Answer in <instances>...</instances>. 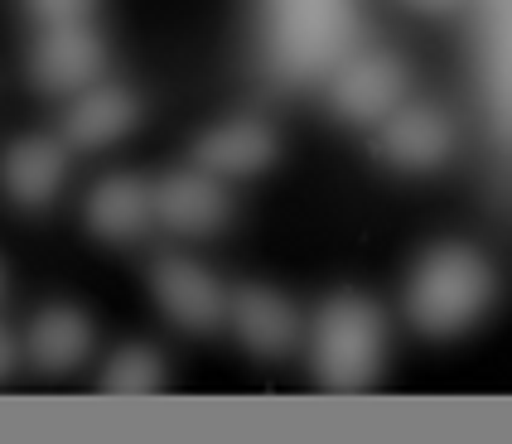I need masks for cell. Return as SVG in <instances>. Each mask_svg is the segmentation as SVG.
Masks as SVG:
<instances>
[{"label": "cell", "instance_id": "cell-1", "mask_svg": "<svg viewBox=\"0 0 512 444\" xmlns=\"http://www.w3.org/2000/svg\"><path fill=\"white\" fill-rule=\"evenodd\" d=\"M493 266L474 247H435L416 266L406 314L426 338H455L493 305Z\"/></svg>", "mask_w": 512, "mask_h": 444}, {"label": "cell", "instance_id": "cell-2", "mask_svg": "<svg viewBox=\"0 0 512 444\" xmlns=\"http://www.w3.org/2000/svg\"><path fill=\"white\" fill-rule=\"evenodd\" d=\"M382 353H387V324H382L377 305L358 300V295H339L324 305L319 324H314V367L329 387H368L382 367Z\"/></svg>", "mask_w": 512, "mask_h": 444}, {"label": "cell", "instance_id": "cell-3", "mask_svg": "<svg viewBox=\"0 0 512 444\" xmlns=\"http://www.w3.org/2000/svg\"><path fill=\"white\" fill-rule=\"evenodd\" d=\"M377 150L397 169H435L455 150V121L430 102H397L377 121Z\"/></svg>", "mask_w": 512, "mask_h": 444}, {"label": "cell", "instance_id": "cell-4", "mask_svg": "<svg viewBox=\"0 0 512 444\" xmlns=\"http://www.w3.org/2000/svg\"><path fill=\"white\" fill-rule=\"evenodd\" d=\"M406 97V68L397 54H358L334 73V107L339 116L372 126Z\"/></svg>", "mask_w": 512, "mask_h": 444}, {"label": "cell", "instance_id": "cell-5", "mask_svg": "<svg viewBox=\"0 0 512 444\" xmlns=\"http://www.w3.org/2000/svg\"><path fill=\"white\" fill-rule=\"evenodd\" d=\"M155 290H160L165 309L179 324H189V329H208L223 314V290L213 285L208 271L189 266V261H165L155 271Z\"/></svg>", "mask_w": 512, "mask_h": 444}, {"label": "cell", "instance_id": "cell-6", "mask_svg": "<svg viewBox=\"0 0 512 444\" xmlns=\"http://www.w3.org/2000/svg\"><path fill=\"white\" fill-rule=\"evenodd\" d=\"M97 58H102V44L73 20V25H54V34L39 44L34 73H39V83L44 87L63 92V87L87 83V78L97 73Z\"/></svg>", "mask_w": 512, "mask_h": 444}, {"label": "cell", "instance_id": "cell-7", "mask_svg": "<svg viewBox=\"0 0 512 444\" xmlns=\"http://www.w3.org/2000/svg\"><path fill=\"white\" fill-rule=\"evenodd\" d=\"M160 218L170 222V227H179V232H208V227H218L223 222V194H218V184L208 179V174H179V179H170L165 189H160V198L150 203Z\"/></svg>", "mask_w": 512, "mask_h": 444}, {"label": "cell", "instance_id": "cell-8", "mask_svg": "<svg viewBox=\"0 0 512 444\" xmlns=\"http://www.w3.org/2000/svg\"><path fill=\"white\" fill-rule=\"evenodd\" d=\"M232 319H237L242 338H247L252 348H261V353H285V348L295 343V314H290L285 300L266 295V290H247V295H237Z\"/></svg>", "mask_w": 512, "mask_h": 444}, {"label": "cell", "instance_id": "cell-9", "mask_svg": "<svg viewBox=\"0 0 512 444\" xmlns=\"http://www.w3.org/2000/svg\"><path fill=\"white\" fill-rule=\"evenodd\" d=\"M199 160L213 174H242V169H256L271 160V131L266 126H252V121H237V126H223L199 145Z\"/></svg>", "mask_w": 512, "mask_h": 444}, {"label": "cell", "instance_id": "cell-10", "mask_svg": "<svg viewBox=\"0 0 512 444\" xmlns=\"http://www.w3.org/2000/svg\"><path fill=\"white\" fill-rule=\"evenodd\" d=\"M63 179V150L49 140H29L5 160V184L20 203H44Z\"/></svg>", "mask_w": 512, "mask_h": 444}, {"label": "cell", "instance_id": "cell-11", "mask_svg": "<svg viewBox=\"0 0 512 444\" xmlns=\"http://www.w3.org/2000/svg\"><path fill=\"white\" fill-rule=\"evenodd\" d=\"M131 116H136V107H131L126 92H116V87L87 92L83 102L73 107V116H68V136L78 140V145H102V140L121 136L131 126Z\"/></svg>", "mask_w": 512, "mask_h": 444}, {"label": "cell", "instance_id": "cell-12", "mask_svg": "<svg viewBox=\"0 0 512 444\" xmlns=\"http://www.w3.org/2000/svg\"><path fill=\"white\" fill-rule=\"evenodd\" d=\"M92 227L97 232H107V237H131V232H141L145 218H150V194H145L141 184H131V179H112V184H102L97 194H92Z\"/></svg>", "mask_w": 512, "mask_h": 444}, {"label": "cell", "instance_id": "cell-13", "mask_svg": "<svg viewBox=\"0 0 512 444\" xmlns=\"http://www.w3.org/2000/svg\"><path fill=\"white\" fill-rule=\"evenodd\" d=\"M87 353V324L73 309H49L34 324V358L44 367H68Z\"/></svg>", "mask_w": 512, "mask_h": 444}, {"label": "cell", "instance_id": "cell-14", "mask_svg": "<svg viewBox=\"0 0 512 444\" xmlns=\"http://www.w3.org/2000/svg\"><path fill=\"white\" fill-rule=\"evenodd\" d=\"M155 382V358L150 353H141V348H131V353H121L112 367V387H150Z\"/></svg>", "mask_w": 512, "mask_h": 444}, {"label": "cell", "instance_id": "cell-15", "mask_svg": "<svg viewBox=\"0 0 512 444\" xmlns=\"http://www.w3.org/2000/svg\"><path fill=\"white\" fill-rule=\"evenodd\" d=\"M87 5H92V0H34V10H39L49 25H73V20H83Z\"/></svg>", "mask_w": 512, "mask_h": 444}, {"label": "cell", "instance_id": "cell-16", "mask_svg": "<svg viewBox=\"0 0 512 444\" xmlns=\"http://www.w3.org/2000/svg\"><path fill=\"white\" fill-rule=\"evenodd\" d=\"M401 5H411V10H421V15H450L464 0H401Z\"/></svg>", "mask_w": 512, "mask_h": 444}, {"label": "cell", "instance_id": "cell-17", "mask_svg": "<svg viewBox=\"0 0 512 444\" xmlns=\"http://www.w3.org/2000/svg\"><path fill=\"white\" fill-rule=\"evenodd\" d=\"M5 362H10V343L0 338V367H5Z\"/></svg>", "mask_w": 512, "mask_h": 444}]
</instances>
